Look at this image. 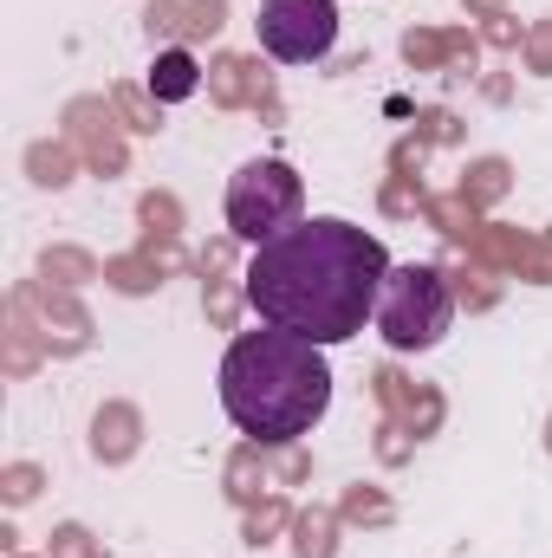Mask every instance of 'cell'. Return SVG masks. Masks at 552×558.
<instances>
[{"mask_svg":"<svg viewBox=\"0 0 552 558\" xmlns=\"http://www.w3.org/2000/svg\"><path fill=\"white\" fill-rule=\"evenodd\" d=\"M52 558H105V553L92 546L85 526H59V533H52Z\"/></svg>","mask_w":552,"mask_h":558,"instance_id":"8fae6325","label":"cell"},{"mask_svg":"<svg viewBox=\"0 0 552 558\" xmlns=\"http://www.w3.org/2000/svg\"><path fill=\"white\" fill-rule=\"evenodd\" d=\"M221 20H228V7H221V0H195L189 13L156 7V13H149V39H156V33H189V39H202V33H221Z\"/></svg>","mask_w":552,"mask_h":558,"instance_id":"8992f818","label":"cell"},{"mask_svg":"<svg viewBox=\"0 0 552 558\" xmlns=\"http://www.w3.org/2000/svg\"><path fill=\"white\" fill-rule=\"evenodd\" d=\"M384 279H391V254L377 234L338 215H319L261 241L241 292L261 312V325L299 331L312 344H345L364 331V318H377Z\"/></svg>","mask_w":552,"mask_h":558,"instance_id":"6da1fadb","label":"cell"},{"mask_svg":"<svg viewBox=\"0 0 552 558\" xmlns=\"http://www.w3.org/2000/svg\"><path fill=\"white\" fill-rule=\"evenodd\" d=\"M221 410L254 448H286L312 435L319 416L332 410V364L325 344L299 331H241L221 357Z\"/></svg>","mask_w":552,"mask_h":558,"instance_id":"7a4b0ae2","label":"cell"},{"mask_svg":"<svg viewBox=\"0 0 552 558\" xmlns=\"http://www.w3.org/2000/svg\"><path fill=\"white\" fill-rule=\"evenodd\" d=\"M292 533H299V539H292V553H299V558H332V546H338L325 513H299V526H292Z\"/></svg>","mask_w":552,"mask_h":558,"instance_id":"30bf717a","label":"cell"},{"mask_svg":"<svg viewBox=\"0 0 552 558\" xmlns=\"http://www.w3.org/2000/svg\"><path fill=\"white\" fill-rule=\"evenodd\" d=\"M254 78H261L254 59H221L215 65V98L221 105H241V98H254Z\"/></svg>","mask_w":552,"mask_h":558,"instance_id":"9c48e42d","label":"cell"},{"mask_svg":"<svg viewBox=\"0 0 552 558\" xmlns=\"http://www.w3.org/2000/svg\"><path fill=\"white\" fill-rule=\"evenodd\" d=\"M118 105H124V118H131V131H156V118L143 111L137 98H131V92H118Z\"/></svg>","mask_w":552,"mask_h":558,"instance_id":"2e32d148","label":"cell"},{"mask_svg":"<svg viewBox=\"0 0 552 558\" xmlns=\"http://www.w3.org/2000/svg\"><path fill=\"white\" fill-rule=\"evenodd\" d=\"M261 46L279 65H312L338 46V7L332 0H261Z\"/></svg>","mask_w":552,"mask_h":558,"instance_id":"5b68a950","label":"cell"},{"mask_svg":"<svg viewBox=\"0 0 552 558\" xmlns=\"http://www.w3.org/2000/svg\"><path fill=\"white\" fill-rule=\"evenodd\" d=\"M33 169L39 182H65V149H33Z\"/></svg>","mask_w":552,"mask_h":558,"instance_id":"5bb4252c","label":"cell"},{"mask_svg":"<svg viewBox=\"0 0 552 558\" xmlns=\"http://www.w3.org/2000/svg\"><path fill=\"white\" fill-rule=\"evenodd\" d=\"M533 65L552 72V33H533Z\"/></svg>","mask_w":552,"mask_h":558,"instance_id":"ac0fdd59","label":"cell"},{"mask_svg":"<svg viewBox=\"0 0 552 558\" xmlns=\"http://www.w3.org/2000/svg\"><path fill=\"white\" fill-rule=\"evenodd\" d=\"M533 279H552V234L533 247Z\"/></svg>","mask_w":552,"mask_h":558,"instance_id":"e0dca14e","label":"cell"},{"mask_svg":"<svg viewBox=\"0 0 552 558\" xmlns=\"http://www.w3.org/2000/svg\"><path fill=\"white\" fill-rule=\"evenodd\" d=\"M33 487H39L33 468H13V474H7V500H33Z\"/></svg>","mask_w":552,"mask_h":558,"instance_id":"9a60e30c","label":"cell"},{"mask_svg":"<svg viewBox=\"0 0 552 558\" xmlns=\"http://www.w3.org/2000/svg\"><path fill=\"white\" fill-rule=\"evenodd\" d=\"M345 520H371V526H384V520H391V500H377V494L358 487V494L345 500Z\"/></svg>","mask_w":552,"mask_h":558,"instance_id":"4fadbf2b","label":"cell"},{"mask_svg":"<svg viewBox=\"0 0 552 558\" xmlns=\"http://www.w3.org/2000/svg\"><path fill=\"white\" fill-rule=\"evenodd\" d=\"M131 448H137V416L131 410H105L98 416V454L105 461H124Z\"/></svg>","mask_w":552,"mask_h":558,"instance_id":"ba28073f","label":"cell"},{"mask_svg":"<svg viewBox=\"0 0 552 558\" xmlns=\"http://www.w3.org/2000/svg\"><path fill=\"white\" fill-rule=\"evenodd\" d=\"M149 92H156V98H189V92H195V59H189L182 46L156 52V65H149Z\"/></svg>","mask_w":552,"mask_h":558,"instance_id":"52a82bcc","label":"cell"},{"mask_svg":"<svg viewBox=\"0 0 552 558\" xmlns=\"http://www.w3.org/2000/svg\"><path fill=\"white\" fill-rule=\"evenodd\" d=\"M501 189H507V169H501V162H481V169H475V182H468L461 195H475V202H494Z\"/></svg>","mask_w":552,"mask_h":558,"instance_id":"7c38bea8","label":"cell"},{"mask_svg":"<svg viewBox=\"0 0 552 558\" xmlns=\"http://www.w3.org/2000/svg\"><path fill=\"white\" fill-rule=\"evenodd\" d=\"M448 318H455V292H448V279L435 267H416V260L410 267H391L384 292H377V331L391 338V351L442 344Z\"/></svg>","mask_w":552,"mask_h":558,"instance_id":"3957f363","label":"cell"},{"mask_svg":"<svg viewBox=\"0 0 552 558\" xmlns=\"http://www.w3.org/2000/svg\"><path fill=\"white\" fill-rule=\"evenodd\" d=\"M299 202H305L299 175L286 162H274V156H261V162H248L228 182V228L261 247V241H274V234H286L299 221Z\"/></svg>","mask_w":552,"mask_h":558,"instance_id":"277c9868","label":"cell"}]
</instances>
